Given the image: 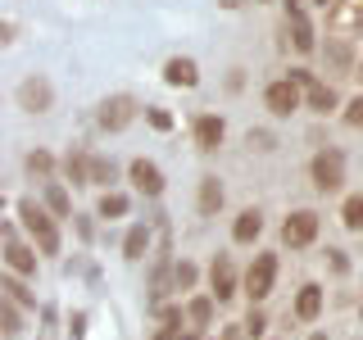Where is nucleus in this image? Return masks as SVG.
<instances>
[{"label": "nucleus", "instance_id": "obj_13", "mask_svg": "<svg viewBox=\"0 0 363 340\" xmlns=\"http://www.w3.org/2000/svg\"><path fill=\"white\" fill-rule=\"evenodd\" d=\"M223 204H227V186H223L213 173H204V177H200V191H196V209L204 213V218H218Z\"/></svg>", "mask_w": 363, "mask_h": 340}, {"label": "nucleus", "instance_id": "obj_25", "mask_svg": "<svg viewBox=\"0 0 363 340\" xmlns=\"http://www.w3.org/2000/svg\"><path fill=\"white\" fill-rule=\"evenodd\" d=\"M0 290H5L14 304H23V309H37V295H32V290L18 281V272H5V277H0Z\"/></svg>", "mask_w": 363, "mask_h": 340}, {"label": "nucleus", "instance_id": "obj_19", "mask_svg": "<svg viewBox=\"0 0 363 340\" xmlns=\"http://www.w3.org/2000/svg\"><path fill=\"white\" fill-rule=\"evenodd\" d=\"M64 177L73 181V186H91V154L68 150V154H64Z\"/></svg>", "mask_w": 363, "mask_h": 340}, {"label": "nucleus", "instance_id": "obj_35", "mask_svg": "<svg viewBox=\"0 0 363 340\" xmlns=\"http://www.w3.org/2000/svg\"><path fill=\"white\" fill-rule=\"evenodd\" d=\"M327 264H332V272H350V259H345V249H327Z\"/></svg>", "mask_w": 363, "mask_h": 340}, {"label": "nucleus", "instance_id": "obj_39", "mask_svg": "<svg viewBox=\"0 0 363 340\" xmlns=\"http://www.w3.org/2000/svg\"><path fill=\"white\" fill-rule=\"evenodd\" d=\"M359 77H363V64H359Z\"/></svg>", "mask_w": 363, "mask_h": 340}, {"label": "nucleus", "instance_id": "obj_34", "mask_svg": "<svg viewBox=\"0 0 363 340\" xmlns=\"http://www.w3.org/2000/svg\"><path fill=\"white\" fill-rule=\"evenodd\" d=\"M145 118H150V123H155V128H159V132H168V128H173V118H168V113H164V109H155V105H150V109H145Z\"/></svg>", "mask_w": 363, "mask_h": 340}, {"label": "nucleus", "instance_id": "obj_22", "mask_svg": "<svg viewBox=\"0 0 363 340\" xmlns=\"http://www.w3.org/2000/svg\"><path fill=\"white\" fill-rule=\"evenodd\" d=\"M340 227H345V232H359V236H363V191L345 196V204H340Z\"/></svg>", "mask_w": 363, "mask_h": 340}, {"label": "nucleus", "instance_id": "obj_14", "mask_svg": "<svg viewBox=\"0 0 363 340\" xmlns=\"http://www.w3.org/2000/svg\"><path fill=\"white\" fill-rule=\"evenodd\" d=\"M164 82L168 86H182V91L200 86V64L191 60V55H173V60L164 64Z\"/></svg>", "mask_w": 363, "mask_h": 340}, {"label": "nucleus", "instance_id": "obj_23", "mask_svg": "<svg viewBox=\"0 0 363 340\" xmlns=\"http://www.w3.org/2000/svg\"><path fill=\"white\" fill-rule=\"evenodd\" d=\"M113 181H118V164H113V159H105V154H91V186L113 191Z\"/></svg>", "mask_w": 363, "mask_h": 340}, {"label": "nucleus", "instance_id": "obj_1", "mask_svg": "<svg viewBox=\"0 0 363 340\" xmlns=\"http://www.w3.org/2000/svg\"><path fill=\"white\" fill-rule=\"evenodd\" d=\"M18 218H23V227H28V236L37 241L41 254H60V227H55V218L37 200H18Z\"/></svg>", "mask_w": 363, "mask_h": 340}, {"label": "nucleus", "instance_id": "obj_29", "mask_svg": "<svg viewBox=\"0 0 363 340\" xmlns=\"http://www.w3.org/2000/svg\"><path fill=\"white\" fill-rule=\"evenodd\" d=\"M23 168H28L32 177H45V181H50V173H55V154H45V150H32L28 159H23Z\"/></svg>", "mask_w": 363, "mask_h": 340}, {"label": "nucleus", "instance_id": "obj_2", "mask_svg": "<svg viewBox=\"0 0 363 340\" xmlns=\"http://www.w3.org/2000/svg\"><path fill=\"white\" fill-rule=\"evenodd\" d=\"M309 181H313V191H323V196L340 191L345 186V154L340 150H318L309 159Z\"/></svg>", "mask_w": 363, "mask_h": 340}, {"label": "nucleus", "instance_id": "obj_7", "mask_svg": "<svg viewBox=\"0 0 363 340\" xmlns=\"http://www.w3.org/2000/svg\"><path fill=\"white\" fill-rule=\"evenodd\" d=\"M14 96H18V109L23 113H50L55 109V86H50V77H41V73L23 77Z\"/></svg>", "mask_w": 363, "mask_h": 340}, {"label": "nucleus", "instance_id": "obj_3", "mask_svg": "<svg viewBox=\"0 0 363 340\" xmlns=\"http://www.w3.org/2000/svg\"><path fill=\"white\" fill-rule=\"evenodd\" d=\"M286 77L304 86V105H309L313 113H336V109H340V96H336V86H332V82H323V77H313L309 68H291Z\"/></svg>", "mask_w": 363, "mask_h": 340}, {"label": "nucleus", "instance_id": "obj_37", "mask_svg": "<svg viewBox=\"0 0 363 340\" xmlns=\"http://www.w3.org/2000/svg\"><path fill=\"white\" fill-rule=\"evenodd\" d=\"M309 340H327V336H323V332H313V336H309Z\"/></svg>", "mask_w": 363, "mask_h": 340}, {"label": "nucleus", "instance_id": "obj_10", "mask_svg": "<svg viewBox=\"0 0 363 340\" xmlns=\"http://www.w3.org/2000/svg\"><path fill=\"white\" fill-rule=\"evenodd\" d=\"M191 141H196L204 154L218 150V145L227 141V123H223V113H196V118H191Z\"/></svg>", "mask_w": 363, "mask_h": 340}, {"label": "nucleus", "instance_id": "obj_28", "mask_svg": "<svg viewBox=\"0 0 363 340\" xmlns=\"http://www.w3.org/2000/svg\"><path fill=\"white\" fill-rule=\"evenodd\" d=\"M196 281H200V268L191 264V259L173 264V290H196Z\"/></svg>", "mask_w": 363, "mask_h": 340}, {"label": "nucleus", "instance_id": "obj_36", "mask_svg": "<svg viewBox=\"0 0 363 340\" xmlns=\"http://www.w3.org/2000/svg\"><path fill=\"white\" fill-rule=\"evenodd\" d=\"M86 336V313H73V322H68V340H82Z\"/></svg>", "mask_w": 363, "mask_h": 340}, {"label": "nucleus", "instance_id": "obj_12", "mask_svg": "<svg viewBox=\"0 0 363 340\" xmlns=\"http://www.w3.org/2000/svg\"><path fill=\"white\" fill-rule=\"evenodd\" d=\"M5 264H9V272H18V277H37V249L23 245L14 227H5Z\"/></svg>", "mask_w": 363, "mask_h": 340}, {"label": "nucleus", "instance_id": "obj_15", "mask_svg": "<svg viewBox=\"0 0 363 340\" xmlns=\"http://www.w3.org/2000/svg\"><path fill=\"white\" fill-rule=\"evenodd\" d=\"M323 286H318V281H304L300 290H295V317H300V322H318V317H323Z\"/></svg>", "mask_w": 363, "mask_h": 340}, {"label": "nucleus", "instance_id": "obj_8", "mask_svg": "<svg viewBox=\"0 0 363 340\" xmlns=\"http://www.w3.org/2000/svg\"><path fill=\"white\" fill-rule=\"evenodd\" d=\"M236 290H241V272H236V264H232L227 254H218V259L209 264V295H213L218 304H227Z\"/></svg>", "mask_w": 363, "mask_h": 340}, {"label": "nucleus", "instance_id": "obj_27", "mask_svg": "<svg viewBox=\"0 0 363 340\" xmlns=\"http://www.w3.org/2000/svg\"><path fill=\"white\" fill-rule=\"evenodd\" d=\"M332 23H336V32H350V28H359L363 23V0H345V5L332 14Z\"/></svg>", "mask_w": 363, "mask_h": 340}, {"label": "nucleus", "instance_id": "obj_32", "mask_svg": "<svg viewBox=\"0 0 363 340\" xmlns=\"http://www.w3.org/2000/svg\"><path fill=\"white\" fill-rule=\"evenodd\" d=\"M340 123H345V128H363V96H354L345 109H340Z\"/></svg>", "mask_w": 363, "mask_h": 340}, {"label": "nucleus", "instance_id": "obj_30", "mask_svg": "<svg viewBox=\"0 0 363 340\" xmlns=\"http://www.w3.org/2000/svg\"><path fill=\"white\" fill-rule=\"evenodd\" d=\"M327 60H332L336 73H350V41H345V37L327 41Z\"/></svg>", "mask_w": 363, "mask_h": 340}, {"label": "nucleus", "instance_id": "obj_18", "mask_svg": "<svg viewBox=\"0 0 363 340\" xmlns=\"http://www.w3.org/2000/svg\"><path fill=\"white\" fill-rule=\"evenodd\" d=\"M286 32H291V45L300 55H313L318 50V41H313V23L304 18V14H286Z\"/></svg>", "mask_w": 363, "mask_h": 340}, {"label": "nucleus", "instance_id": "obj_24", "mask_svg": "<svg viewBox=\"0 0 363 340\" xmlns=\"http://www.w3.org/2000/svg\"><path fill=\"white\" fill-rule=\"evenodd\" d=\"M45 209H50L55 218H73V200H68V191L60 181H45Z\"/></svg>", "mask_w": 363, "mask_h": 340}, {"label": "nucleus", "instance_id": "obj_6", "mask_svg": "<svg viewBox=\"0 0 363 340\" xmlns=\"http://www.w3.org/2000/svg\"><path fill=\"white\" fill-rule=\"evenodd\" d=\"M300 105H304V86L291 82V77H277V82L264 86V109L272 113V118H291Z\"/></svg>", "mask_w": 363, "mask_h": 340}, {"label": "nucleus", "instance_id": "obj_33", "mask_svg": "<svg viewBox=\"0 0 363 340\" xmlns=\"http://www.w3.org/2000/svg\"><path fill=\"white\" fill-rule=\"evenodd\" d=\"M245 141H250V150H264V154L272 150V145H277V141H272V136H268V132H250V136H245Z\"/></svg>", "mask_w": 363, "mask_h": 340}, {"label": "nucleus", "instance_id": "obj_9", "mask_svg": "<svg viewBox=\"0 0 363 340\" xmlns=\"http://www.w3.org/2000/svg\"><path fill=\"white\" fill-rule=\"evenodd\" d=\"M132 118H136V100L132 96H105V100H100V109H96V123L105 132H123Z\"/></svg>", "mask_w": 363, "mask_h": 340}, {"label": "nucleus", "instance_id": "obj_38", "mask_svg": "<svg viewBox=\"0 0 363 340\" xmlns=\"http://www.w3.org/2000/svg\"><path fill=\"white\" fill-rule=\"evenodd\" d=\"M318 5H323V9H327V5H336V0H318Z\"/></svg>", "mask_w": 363, "mask_h": 340}, {"label": "nucleus", "instance_id": "obj_11", "mask_svg": "<svg viewBox=\"0 0 363 340\" xmlns=\"http://www.w3.org/2000/svg\"><path fill=\"white\" fill-rule=\"evenodd\" d=\"M128 177H132V186L141 191L145 200H159V196H164V168H159L155 159H132V164H128Z\"/></svg>", "mask_w": 363, "mask_h": 340}, {"label": "nucleus", "instance_id": "obj_26", "mask_svg": "<svg viewBox=\"0 0 363 340\" xmlns=\"http://www.w3.org/2000/svg\"><path fill=\"white\" fill-rule=\"evenodd\" d=\"M0 332H5V340H18L23 336V317H18V304L9 300H0Z\"/></svg>", "mask_w": 363, "mask_h": 340}, {"label": "nucleus", "instance_id": "obj_16", "mask_svg": "<svg viewBox=\"0 0 363 340\" xmlns=\"http://www.w3.org/2000/svg\"><path fill=\"white\" fill-rule=\"evenodd\" d=\"M259 236H264V213H259V209H241L236 222H232V241L236 245H255Z\"/></svg>", "mask_w": 363, "mask_h": 340}, {"label": "nucleus", "instance_id": "obj_5", "mask_svg": "<svg viewBox=\"0 0 363 340\" xmlns=\"http://www.w3.org/2000/svg\"><path fill=\"white\" fill-rule=\"evenodd\" d=\"M272 286H277V254H255V264L245 268V295H250V304H264Z\"/></svg>", "mask_w": 363, "mask_h": 340}, {"label": "nucleus", "instance_id": "obj_17", "mask_svg": "<svg viewBox=\"0 0 363 340\" xmlns=\"http://www.w3.org/2000/svg\"><path fill=\"white\" fill-rule=\"evenodd\" d=\"M145 254H150V222H132L128 236H123V259H128V264H141Z\"/></svg>", "mask_w": 363, "mask_h": 340}, {"label": "nucleus", "instance_id": "obj_20", "mask_svg": "<svg viewBox=\"0 0 363 340\" xmlns=\"http://www.w3.org/2000/svg\"><path fill=\"white\" fill-rule=\"evenodd\" d=\"M128 209H132V200L123 196V191H105V196H100V204H96V218H128Z\"/></svg>", "mask_w": 363, "mask_h": 340}, {"label": "nucleus", "instance_id": "obj_31", "mask_svg": "<svg viewBox=\"0 0 363 340\" xmlns=\"http://www.w3.org/2000/svg\"><path fill=\"white\" fill-rule=\"evenodd\" d=\"M245 332H250V340H259L264 336V327H268V317H264V309H259V304H250V317H245Z\"/></svg>", "mask_w": 363, "mask_h": 340}, {"label": "nucleus", "instance_id": "obj_4", "mask_svg": "<svg viewBox=\"0 0 363 340\" xmlns=\"http://www.w3.org/2000/svg\"><path fill=\"white\" fill-rule=\"evenodd\" d=\"M318 232H323V218H318L313 209H295V213H286V222H281V245L309 249L318 241Z\"/></svg>", "mask_w": 363, "mask_h": 340}, {"label": "nucleus", "instance_id": "obj_21", "mask_svg": "<svg viewBox=\"0 0 363 340\" xmlns=\"http://www.w3.org/2000/svg\"><path fill=\"white\" fill-rule=\"evenodd\" d=\"M186 322H191V332H204L213 322V295H196L186 304Z\"/></svg>", "mask_w": 363, "mask_h": 340}]
</instances>
